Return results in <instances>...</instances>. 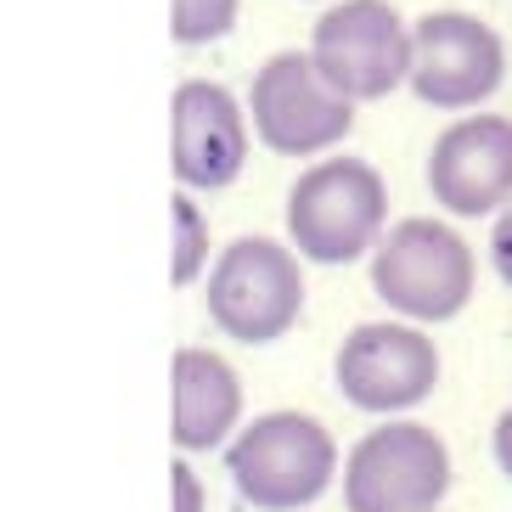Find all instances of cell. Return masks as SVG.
<instances>
[{
    "mask_svg": "<svg viewBox=\"0 0 512 512\" xmlns=\"http://www.w3.org/2000/svg\"><path fill=\"white\" fill-rule=\"evenodd\" d=\"M344 473L338 439L310 411H259L226 445V479L254 512H310Z\"/></svg>",
    "mask_w": 512,
    "mask_h": 512,
    "instance_id": "6da1fadb",
    "label": "cell"
},
{
    "mask_svg": "<svg viewBox=\"0 0 512 512\" xmlns=\"http://www.w3.org/2000/svg\"><path fill=\"white\" fill-rule=\"evenodd\" d=\"M389 237V186L366 158L332 152L287 192V242L304 265H355Z\"/></svg>",
    "mask_w": 512,
    "mask_h": 512,
    "instance_id": "7a4b0ae2",
    "label": "cell"
},
{
    "mask_svg": "<svg viewBox=\"0 0 512 512\" xmlns=\"http://www.w3.org/2000/svg\"><path fill=\"white\" fill-rule=\"evenodd\" d=\"M473 287H479V259L451 220H428V214L394 220L372 254L377 304L411 327L456 321L473 304Z\"/></svg>",
    "mask_w": 512,
    "mask_h": 512,
    "instance_id": "3957f363",
    "label": "cell"
},
{
    "mask_svg": "<svg viewBox=\"0 0 512 512\" xmlns=\"http://www.w3.org/2000/svg\"><path fill=\"white\" fill-rule=\"evenodd\" d=\"M203 310L231 344H276L304 316V259L282 237H237L203 276Z\"/></svg>",
    "mask_w": 512,
    "mask_h": 512,
    "instance_id": "277c9868",
    "label": "cell"
},
{
    "mask_svg": "<svg viewBox=\"0 0 512 512\" xmlns=\"http://www.w3.org/2000/svg\"><path fill=\"white\" fill-rule=\"evenodd\" d=\"M451 445L417 417H389L344 451V512H439L451 496Z\"/></svg>",
    "mask_w": 512,
    "mask_h": 512,
    "instance_id": "5b68a950",
    "label": "cell"
},
{
    "mask_svg": "<svg viewBox=\"0 0 512 512\" xmlns=\"http://www.w3.org/2000/svg\"><path fill=\"white\" fill-rule=\"evenodd\" d=\"M332 383L355 411L389 422L411 411L439 389V344L428 327L377 316L344 332V344L332 355Z\"/></svg>",
    "mask_w": 512,
    "mask_h": 512,
    "instance_id": "8992f818",
    "label": "cell"
},
{
    "mask_svg": "<svg viewBox=\"0 0 512 512\" xmlns=\"http://www.w3.org/2000/svg\"><path fill=\"white\" fill-rule=\"evenodd\" d=\"M248 124L282 158H332L355 130V102L332 91L310 51H276L248 85Z\"/></svg>",
    "mask_w": 512,
    "mask_h": 512,
    "instance_id": "52a82bcc",
    "label": "cell"
},
{
    "mask_svg": "<svg viewBox=\"0 0 512 512\" xmlns=\"http://www.w3.org/2000/svg\"><path fill=\"white\" fill-rule=\"evenodd\" d=\"M310 57L349 102H383L411 85V23L389 0H332L310 29Z\"/></svg>",
    "mask_w": 512,
    "mask_h": 512,
    "instance_id": "ba28073f",
    "label": "cell"
},
{
    "mask_svg": "<svg viewBox=\"0 0 512 512\" xmlns=\"http://www.w3.org/2000/svg\"><path fill=\"white\" fill-rule=\"evenodd\" d=\"M507 79L501 34L473 12H428L411 23V91L439 113H479Z\"/></svg>",
    "mask_w": 512,
    "mask_h": 512,
    "instance_id": "9c48e42d",
    "label": "cell"
},
{
    "mask_svg": "<svg viewBox=\"0 0 512 512\" xmlns=\"http://www.w3.org/2000/svg\"><path fill=\"white\" fill-rule=\"evenodd\" d=\"M248 107L220 79H181L169 96V175L181 192H226L248 164Z\"/></svg>",
    "mask_w": 512,
    "mask_h": 512,
    "instance_id": "30bf717a",
    "label": "cell"
},
{
    "mask_svg": "<svg viewBox=\"0 0 512 512\" xmlns=\"http://www.w3.org/2000/svg\"><path fill=\"white\" fill-rule=\"evenodd\" d=\"M428 192L451 220H496L512 209V119L462 113L428 147Z\"/></svg>",
    "mask_w": 512,
    "mask_h": 512,
    "instance_id": "8fae6325",
    "label": "cell"
},
{
    "mask_svg": "<svg viewBox=\"0 0 512 512\" xmlns=\"http://www.w3.org/2000/svg\"><path fill=\"white\" fill-rule=\"evenodd\" d=\"M248 422V394L226 355L214 349H175L169 361V445L175 456L226 451Z\"/></svg>",
    "mask_w": 512,
    "mask_h": 512,
    "instance_id": "7c38bea8",
    "label": "cell"
},
{
    "mask_svg": "<svg viewBox=\"0 0 512 512\" xmlns=\"http://www.w3.org/2000/svg\"><path fill=\"white\" fill-rule=\"evenodd\" d=\"M169 231H175V254H169V282L175 287H197L209 276L214 254H209V220L197 209L192 192H175L169 203Z\"/></svg>",
    "mask_w": 512,
    "mask_h": 512,
    "instance_id": "4fadbf2b",
    "label": "cell"
},
{
    "mask_svg": "<svg viewBox=\"0 0 512 512\" xmlns=\"http://www.w3.org/2000/svg\"><path fill=\"white\" fill-rule=\"evenodd\" d=\"M242 0H169V34L175 46H214L237 29Z\"/></svg>",
    "mask_w": 512,
    "mask_h": 512,
    "instance_id": "5bb4252c",
    "label": "cell"
},
{
    "mask_svg": "<svg viewBox=\"0 0 512 512\" xmlns=\"http://www.w3.org/2000/svg\"><path fill=\"white\" fill-rule=\"evenodd\" d=\"M169 512H209V484L192 467V456H175L169 467Z\"/></svg>",
    "mask_w": 512,
    "mask_h": 512,
    "instance_id": "9a60e30c",
    "label": "cell"
},
{
    "mask_svg": "<svg viewBox=\"0 0 512 512\" xmlns=\"http://www.w3.org/2000/svg\"><path fill=\"white\" fill-rule=\"evenodd\" d=\"M490 265H496V276L512 287V209H501L496 220H490Z\"/></svg>",
    "mask_w": 512,
    "mask_h": 512,
    "instance_id": "2e32d148",
    "label": "cell"
},
{
    "mask_svg": "<svg viewBox=\"0 0 512 512\" xmlns=\"http://www.w3.org/2000/svg\"><path fill=\"white\" fill-rule=\"evenodd\" d=\"M490 456H496V467H501V479L512 484V406L496 417V428H490Z\"/></svg>",
    "mask_w": 512,
    "mask_h": 512,
    "instance_id": "e0dca14e",
    "label": "cell"
}]
</instances>
